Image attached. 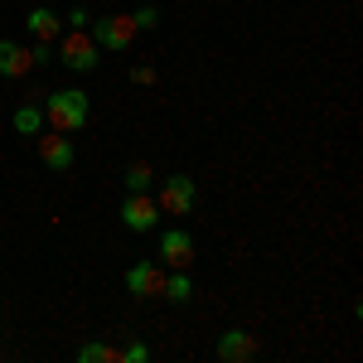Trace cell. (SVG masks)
<instances>
[{
  "instance_id": "20",
  "label": "cell",
  "mask_w": 363,
  "mask_h": 363,
  "mask_svg": "<svg viewBox=\"0 0 363 363\" xmlns=\"http://www.w3.org/2000/svg\"><path fill=\"white\" fill-rule=\"evenodd\" d=\"M29 58H34V68L54 63V44H39V39H34V49H29Z\"/></svg>"
},
{
  "instance_id": "3",
  "label": "cell",
  "mask_w": 363,
  "mask_h": 363,
  "mask_svg": "<svg viewBox=\"0 0 363 363\" xmlns=\"http://www.w3.org/2000/svg\"><path fill=\"white\" fill-rule=\"evenodd\" d=\"M155 203H160V213H169V218H189L199 203V184L189 179V174H165L160 179V189H155Z\"/></svg>"
},
{
  "instance_id": "2",
  "label": "cell",
  "mask_w": 363,
  "mask_h": 363,
  "mask_svg": "<svg viewBox=\"0 0 363 363\" xmlns=\"http://www.w3.org/2000/svg\"><path fill=\"white\" fill-rule=\"evenodd\" d=\"M58 39H63V44H54V58L68 73H97V68H102V49H97V39H92L87 29H63Z\"/></svg>"
},
{
  "instance_id": "10",
  "label": "cell",
  "mask_w": 363,
  "mask_h": 363,
  "mask_svg": "<svg viewBox=\"0 0 363 363\" xmlns=\"http://www.w3.org/2000/svg\"><path fill=\"white\" fill-rule=\"evenodd\" d=\"M257 359V335L247 330H223L218 335V363H247Z\"/></svg>"
},
{
  "instance_id": "19",
  "label": "cell",
  "mask_w": 363,
  "mask_h": 363,
  "mask_svg": "<svg viewBox=\"0 0 363 363\" xmlns=\"http://www.w3.org/2000/svg\"><path fill=\"white\" fill-rule=\"evenodd\" d=\"M63 20H68V29H87V25H92V10H83V5H73V10H68Z\"/></svg>"
},
{
  "instance_id": "12",
  "label": "cell",
  "mask_w": 363,
  "mask_h": 363,
  "mask_svg": "<svg viewBox=\"0 0 363 363\" xmlns=\"http://www.w3.org/2000/svg\"><path fill=\"white\" fill-rule=\"evenodd\" d=\"M160 296H165V301H174V306H189V301H194L189 267H169V272H165V286H160Z\"/></svg>"
},
{
  "instance_id": "6",
  "label": "cell",
  "mask_w": 363,
  "mask_h": 363,
  "mask_svg": "<svg viewBox=\"0 0 363 363\" xmlns=\"http://www.w3.org/2000/svg\"><path fill=\"white\" fill-rule=\"evenodd\" d=\"M39 160H44V169H58V174H63V169H73L78 155H73L68 131H49V126H44V131H39Z\"/></svg>"
},
{
  "instance_id": "18",
  "label": "cell",
  "mask_w": 363,
  "mask_h": 363,
  "mask_svg": "<svg viewBox=\"0 0 363 363\" xmlns=\"http://www.w3.org/2000/svg\"><path fill=\"white\" fill-rule=\"evenodd\" d=\"M131 20H136V29H155V25H160V10H155V5H140Z\"/></svg>"
},
{
  "instance_id": "17",
  "label": "cell",
  "mask_w": 363,
  "mask_h": 363,
  "mask_svg": "<svg viewBox=\"0 0 363 363\" xmlns=\"http://www.w3.org/2000/svg\"><path fill=\"white\" fill-rule=\"evenodd\" d=\"M150 359V349L140 344V339H131V344H121V363H145Z\"/></svg>"
},
{
  "instance_id": "11",
  "label": "cell",
  "mask_w": 363,
  "mask_h": 363,
  "mask_svg": "<svg viewBox=\"0 0 363 363\" xmlns=\"http://www.w3.org/2000/svg\"><path fill=\"white\" fill-rule=\"evenodd\" d=\"M29 68H34V58H29L25 44H15V39H0V78H25Z\"/></svg>"
},
{
  "instance_id": "16",
  "label": "cell",
  "mask_w": 363,
  "mask_h": 363,
  "mask_svg": "<svg viewBox=\"0 0 363 363\" xmlns=\"http://www.w3.org/2000/svg\"><path fill=\"white\" fill-rule=\"evenodd\" d=\"M155 78H160L155 63H136V68H131V83H136V87H155Z\"/></svg>"
},
{
  "instance_id": "9",
  "label": "cell",
  "mask_w": 363,
  "mask_h": 363,
  "mask_svg": "<svg viewBox=\"0 0 363 363\" xmlns=\"http://www.w3.org/2000/svg\"><path fill=\"white\" fill-rule=\"evenodd\" d=\"M25 29H29V39H39V44H58V34H63V15L49 10V5H34V10L25 15Z\"/></svg>"
},
{
  "instance_id": "7",
  "label": "cell",
  "mask_w": 363,
  "mask_h": 363,
  "mask_svg": "<svg viewBox=\"0 0 363 363\" xmlns=\"http://www.w3.org/2000/svg\"><path fill=\"white\" fill-rule=\"evenodd\" d=\"M160 286H165V267L160 262H131L126 267V291L131 296L150 301V296H160Z\"/></svg>"
},
{
  "instance_id": "8",
  "label": "cell",
  "mask_w": 363,
  "mask_h": 363,
  "mask_svg": "<svg viewBox=\"0 0 363 363\" xmlns=\"http://www.w3.org/2000/svg\"><path fill=\"white\" fill-rule=\"evenodd\" d=\"M189 262H194V238L184 228L160 233V267H189Z\"/></svg>"
},
{
  "instance_id": "15",
  "label": "cell",
  "mask_w": 363,
  "mask_h": 363,
  "mask_svg": "<svg viewBox=\"0 0 363 363\" xmlns=\"http://www.w3.org/2000/svg\"><path fill=\"white\" fill-rule=\"evenodd\" d=\"M150 184H155V169L136 160V165H126V194H150Z\"/></svg>"
},
{
  "instance_id": "5",
  "label": "cell",
  "mask_w": 363,
  "mask_h": 363,
  "mask_svg": "<svg viewBox=\"0 0 363 363\" xmlns=\"http://www.w3.org/2000/svg\"><path fill=\"white\" fill-rule=\"evenodd\" d=\"M160 218H165V213H160V203L150 194H126L121 199V223L131 228V233H155Z\"/></svg>"
},
{
  "instance_id": "1",
  "label": "cell",
  "mask_w": 363,
  "mask_h": 363,
  "mask_svg": "<svg viewBox=\"0 0 363 363\" xmlns=\"http://www.w3.org/2000/svg\"><path fill=\"white\" fill-rule=\"evenodd\" d=\"M44 121L49 131H83L87 116H92V102H87L83 87H58V92H44Z\"/></svg>"
},
{
  "instance_id": "13",
  "label": "cell",
  "mask_w": 363,
  "mask_h": 363,
  "mask_svg": "<svg viewBox=\"0 0 363 363\" xmlns=\"http://www.w3.org/2000/svg\"><path fill=\"white\" fill-rule=\"evenodd\" d=\"M10 126H15L20 136H39L49 121H44V107H39V102H20V107H15V116H10Z\"/></svg>"
},
{
  "instance_id": "4",
  "label": "cell",
  "mask_w": 363,
  "mask_h": 363,
  "mask_svg": "<svg viewBox=\"0 0 363 363\" xmlns=\"http://www.w3.org/2000/svg\"><path fill=\"white\" fill-rule=\"evenodd\" d=\"M87 34L97 39V49H102V54H126V49L136 44L140 29H136L131 15H102V20H92V25H87Z\"/></svg>"
},
{
  "instance_id": "14",
  "label": "cell",
  "mask_w": 363,
  "mask_h": 363,
  "mask_svg": "<svg viewBox=\"0 0 363 363\" xmlns=\"http://www.w3.org/2000/svg\"><path fill=\"white\" fill-rule=\"evenodd\" d=\"M78 363H121V349L102 344V339H87L83 349H78Z\"/></svg>"
}]
</instances>
